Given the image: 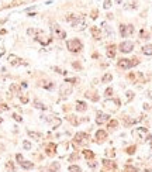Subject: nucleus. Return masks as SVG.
Returning a JSON list of instances; mask_svg holds the SVG:
<instances>
[{
    "instance_id": "obj_32",
    "label": "nucleus",
    "mask_w": 152,
    "mask_h": 172,
    "mask_svg": "<svg viewBox=\"0 0 152 172\" xmlns=\"http://www.w3.org/2000/svg\"><path fill=\"white\" fill-rule=\"evenodd\" d=\"M135 148H137V147H135V145H131V147H128V148H127V154L132 155V154H134V152H135Z\"/></svg>"
},
{
    "instance_id": "obj_47",
    "label": "nucleus",
    "mask_w": 152,
    "mask_h": 172,
    "mask_svg": "<svg viewBox=\"0 0 152 172\" xmlns=\"http://www.w3.org/2000/svg\"><path fill=\"white\" fill-rule=\"evenodd\" d=\"M144 172H151V169H145V171Z\"/></svg>"
},
{
    "instance_id": "obj_34",
    "label": "nucleus",
    "mask_w": 152,
    "mask_h": 172,
    "mask_svg": "<svg viewBox=\"0 0 152 172\" xmlns=\"http://www.w3.org/2000/svg\"><path fill=\"white\" fill-rule=\"evenodd\" d=\"M110 6H111V0H104L103 7H104V9H110Z\"/></svg>"
},
{
    "instance_id": "obj_9",
    "label": "nucleus",
    "mask_w": 152,
    "mask_h": 172,
    "mask_svg": "<svg viewBox=\"0 0 152 172\" xmlns=\"http://www.w3.org/2000/svg\"><path fill=\"white\" fill-rule=\"evenodd\" d=\"M52 31H54V34H55L58 38H61V39H64L65 37H66V32H65L64 30H61V27L58 24H54L52 25Z\"/></svg>"
},
{
    "instance_id": "obj_1",
    "label": "nucleus",
    "mask_w": 152,
    "mask_h": 172,
    "mask_svg": "<svg viewBox=\"0 0 152 172\" xmlns=\"http://www.w3.org/2000/svg\"><path fill=\"white\" fill-rule=\"evenodd\" d=\"M66 48L71 52H79V51L83 50V44H82V41L79 38H73L66 42Z\"/></svg>"
},
{
    "instance_id": "obj_4",
    "label": "nucleus",
    "mask_w": 152,
    "mask_h": 172,
    "mask_svg": "<svg viewBox=\"0 0 152 172\" xmlns=\"http://www.w3.org/2000/svg\"><path fill=\"white\" fill-rule=\"evenodd\" d=\"M118 106H121L120 99H109V100L104 102V107L110 109L111 111H116L118 109Z\"/></svg>"
},
{
    "instance_id": "obj_5",
    "label": "nucleus",
    "mask_w": 152,
    "mask_h": 172,
    "mask_svg": "<svg viewBox=\"0 0 152 172\" xmlns=\"http://www.w3.org/2000/svg\"><path fill=\"white\" fill-rule=\"evenodd\" d=\"M34 37H35V39L38 41V42H41L42 45H48V44L51 42V38H49V37H46L42 31H38V30H37V34H35Z\"/></svg>"
},
{
    "instance_id": "obj_29",
    "label": "nucleus",
    "mask_w": 152,
    "mask_h": 172,
    "mask_svg": "<svg viewBox=\"0 0 152 172\" xmlns=\"http://www.w3.org/2000/svg\"><path fill=\"white\" fill-rule=\"evenodd\" d=\"M117 125H118V121H117V120H111V121H109V128H116Z\"/></svg>"
},
{
    "instance_id": "obj_21",
    "label": "nucleus",
    "mask_w": 152,
    "mask_h": 172,
    "mask_svg": "<svg viewBox=\"0 0 152 172\" xmlns=\"http://www.w3.org/2000/svg\"><path fill=\"white\" fill-rule=\"evenodd\" d=\"M20 165H21V168H24V169H32L34 168V164L30 162V161H23Z\"/></svg>"
},
{
    "instance_id": "obj_27",
    "label": "nucleus",
    "mask_w": 152,
    "mask_h": 172,
    "mask_svg": "<svg viewBox=\"0 0 152 172\" xmlns=\"http://www.w3.org/2000/svg\"><path fill=\"white\" fill-rule=\"evenodd\" d=\"M69 172H82V169L79 168L78 165H71L69 166Z\"/></svg>"
},
{
    "instance_id": "obj_20",
    "label": "nucleus",
    "mask_w": 152,
    "mask_h": 172,
    "mask_svg": "<svg viewBox=\"0 0 152 172\" xmlns=\"http://www.w3.org/2000/svg\"><path fill=\"white\" fill-rule=\"evenodd\" d=\"M142 54L152 55V44H148V45H144V47H142Z\"/></svg>"
},
{
    "instance_id": "obj_31",
    "label": "nucleus",
    "mask_w": 152,
    "mask_h": 172,
    "mask_svg": "<svg viewBox=\"0 0 152 172\" xmlns=\"http://www.w3.org/2000/svg\"><path fill=\"white\" fill-rule=\"evenodd\" d=\"M52 69H54V71H57L58 73H61V75H66V71H64V69L58 68V66H52Z\"/></svg>"
},
{
    "instance_id": "obj_42",
    "label": "nucleus",
    "mask_w": 152,
    "mask_h": 172,
    "mask_svg": "<svg viewBox=\"0 0 152 172\" xmlns=\"http://www.w3.org/2000/svg\"><path fill=\"white\" fill-rule=\"evenodd\" d=\"M127 97H128V100H131V99L134 97V93H132V92H127Z\"/></svg>"
},
{
    "instance_id": "obj_36",
    "label": "nucleus",
    "mask_w": 152,
    "mask_h": 172,
    "mask_svg": "<svg viewBox=\"0 0 152 172\" xmlns=\"http://www.w3.org/2000/svg\"><path fill=\"white\" fill-rule=\"evenodd\" d=\"M16 159H17L18 164H21V162L24 161V158H23V155H21V154H17V155H16Z\"/></svg>"
},
{
    "instance_id": "obj_33",
    "label": "nucleus",
    "mask_w": 152,
    "mask_h": 172,
    "mask_svg": "<svg viewBox=\"0 0 152 172\" xmlns=\"http://www.w3.org/2000/svg\"><path fill=\"white\" fill-rule=\"evenodd\" d=\"M111 95H113V89H111V88H107V89H106V92H104V96L110 97Z\"/></svg>"
},
{
    "instance_id": "obj_28",
    "label": "nucleus",
    "mask_w": 152,
    "mask_h": 172,
    "mask_svg": "<svg viewBox=\"0 0 152 172\" xmlns=\"http://www.w3.org/2000/svg\"><path fill=\"white\" fill-rule=\"evenodd\" d=\"M23 147H24V150L30 151V150H31V143L27 141V140H24V141H23Z\"/></svg>"
},
{
    "instance_id": "obj_7",
    "label": "nucleus",
    "mask_w": 152,
    "mask_h": 172,
    "mask_svg": "<svg viewBox=\"0 0 152 172\" xmlns=\"http://www.w3.org/2000/svg\"><path fill=\"white\" fill-rule=\"evenodd\" d=\"M97 117H96V123L97 124H103V123H109L110 120V116L106 114V113H103V111H97Z\"/></svg>"
},
{
    "instance_id": "obj_35",
    "label": "nucleus",
    "mask_w": 152,
    "mask_h": 172,
    "mask_svg": "<svg viewBox=\"0 0 152 172\" xmlns=\"http://www.w3.org/2000/svg\"><path fill=\"white\" fill-rule=\"evenodd\" d=\"M139 35H141V38L144 37V39H148V38H149V35L144 31V30H141V31H139Z\"/></svg>"
},
{
    "instance_id": "obj_41",
    "label": "nucleus",
    "mask_w": 152,
    "mask_h": 172,
    "mask_svg": "<svg viewBox=\"0 0 152 172\" xmlns=\"http://www.w3.org/2000/svg\"><path fill=\"white\" fill-rule=\"evenodd\" d=\"M13 118H14L16 121H18V123H20V121H23V118L20 117V116H18V114H13Z\"/></svg>"
},
{
    "instance_id": "obj_3",
    "label": "nucleus",
    "mask_w": 152,
    "mask_h": 172,
    "mask_svg": "<svg viewBox=\"0 0 152 172\" xmlns=\"http://www.w3.org/2000/svg\"><path fill=\"white\" fill-rule=\"evenodd\" d=\"M134 32V25H125V24H120V35L123 38H127L128 35H131Z\"/></svg>"
},
{
    "instance_id": "obj_19",
    "label": "nucleus",
    "mask_w": 152,
    "mask_h": 172,
    "mask_svg": "<svg viewBox=\"0 0 152 172\" xmlns=\"http://www.w3.org/2000/svg\"><path fill=\"white\" fill-rule=\"evenodd\" d=\"M104 34H106V37H109V38H114V32H113V30H111L110 25H104Z\"/></svg>"
},
{
    "instance_id": "obj_45",
    "label": "nucleus",
    "mask_w": 152,
    "mask_h": 172,
    "mask_svg": "<svg viewBox=\"0 0 152 172\" xmlns=\"http://www.w3.org/2000/svg\"><path fill=\"white\" fill-rule=\"evenodd\" d=\"M73 66H75V68H79V69H80V65H79L78 62H73Z\"/></svg>"
},
{
    "instance_id": "obj_26",
    "label": "nucleus",
    "mask_w": 152,
    "mask_h": 172,
    "mask_svg": "<svg viewBox=\"0 0 152 172\" xmlns=\"http://www.w3.org/2000/svg\"><path fill=\"white\" fill-rule=\"evenodd\" d=\"M55 144H49V145H48V147H46V152H48V154H54V152H55Z\"/></svg>"
},
{
    "instance_id": "obj_46",
    "label": "nucleus",
    "mask_w": 152,
    "mask_h": 172,
    "mask_svg": "<svg viewBox=\"0 0 152 172\" xmlns=\"http://www.w3.org/2000/svg\"><path fill=\"white\" fill-rule=\"evenodd\" d=\"M117 2V4H121V2H123V0H116Z\"/></svg>"
},
{
    "instance_id": "obj_11",
    "label": "nucleus",
    "mask_w": 152,
    "mask_h": 172,
    "mask_svg": "<svg viewBox=\"0 0 152 172\" xmlns=\"http://www.w3.org/2000/svg\"><path fill=\"white\" fill-rule=\"evenodd\" d=\"M146 133H148V128H145V127H139V128H135L132 131V134L138 138H142L144 136H146Z\"/></svg>"
},
{
    "instance_id": "obj_8",
    "label": "nucleus",
    "mask_w": 152,
    "mask_h": 172,
    "mask_svg": "<svg viewBox=\"0 0 152 172\" xmlns=\"http://www.w3.org/2000/svg\"><path fill=\"white\" fill-rule=\"evenodd\" d=\"M87 140H89V136L86 133H78L76 136H75V141H73V143L85 144V143H87Z\"/></svg>"
},
{
    "instance_id": "obj_44",
    "label": "nucleus",
    "mask_w": 152,
    "mask_h": 172,
    "mask_svg": "<svg viewBox=\"0 0 152 172\" xmlns=\"http://www.w3.org/2000/svg\"><path fill=\"white\" fill-rule=\"evenodd\" d=\"M92 14H93L92 17H93V18H96L97 16H99V11H97V10H93V13H92Z\"/></svg>"
},
{
    "instance_id": "obj_23",
    "label": "nucleus",
    "mask_w": 152,
    "mask_h": 172,
    "mask_svg": "<svg viewBox=\"0 0 152 172\" xmlns=\"http://www.w3.org/2000/svg\"><path fill=\"white\" fill-rule=\"evenodd\" d=\"M83 155H85V158H87V159H92L93 157H94V152L90 150H85L83 151Z\"/></svg>"
},
{
    "instance_id": "obj_22",
    "label": "nucleus",
    "mask_w": 152,
    "mask_h": 172,
    "mask_svg": "<svg viewBox=\"0 0 152 172\" xmlns=\"http://www.w3.org/2000/svg\"><path fill=\"white\" fill-rule=\"evenodd\" d=\"M59 162H52V164L49 165V172H58L59 171Z\"/></svg>"
},
{
    "instance_id": "obj_12",
    "label": "nucleus",
    "mask_w": 152,
    "mask_h": 172,
    "mask_svg": "<svg viewBox=\"0 0 152 172\" xmlns=\"http://www.w3.org/2000/svg\"><path fill=\"white\" fill-rule=\"evenodd\" d=\"M107 138V133L104 131V130H97V133H96V141H99V143H102V141H104Z\"/></svg>"
},
{
    "instance_id": "obj_16",
    "label": "nucleus",
    "mask_w": 152,
    "mask_h": 172,
    "mask_svg": "<svg viewBox=\"0 0 152 172\" xmlns=\"http://www.w3.org/2000/svg\"><path fill=\"white\" fill-rule=\"evenodd\" d=\"M76 110L78 111H86V109H87V104H86V102H82V100H78L76 102Z\"/></svg>"
},
{
    "instance_id": "obj_40",
    "label": "nucleus",
    "mask_w": 152,
    "mask_h": 172,
    "mask_svg": "<svg viewBox=\"0 0 152 172\" xmlns=\"http://www.w3.org/2000/svg\"><path fill=\"white\" fill-rule=\"evenodd\" d=\"M76 82H78V79H76V78H68L66 79V83H76Z\"/></svg>"
},
{
    "instance_id": "obj_18",
    "label": "nucleus",
    "mask_w": 152,
    "mask_h": 172,
    "mask_svg": "<svg viewBox=\"0 0 152 172\" xmlns=\"http://www.w3.org/2000/svg\"><path fill=\"white\" fill-rule=\"evenodd\" d=\"M92 34L94 39H102V32H100V30L97 27H92Z\"/></svg>"
},
{
    "instance_id": "obj_10",
    "label": "nucleus",
    "mask_w": 152,
    "mask_h": 172,
    "mask_svg": "<svg viewBox=\"0 0 152 172\" xmlns=\"http://www.w3.org/2000/svg\"><path fill=\"white\" fill-rule=\"evenodd\" d=\"M9 61H10V65H13V66H18V65H27L25 62H23V59L17 58L16 55H9Z\"/></svg>"
},
{
    "instance_id": "obj_2",
    "label": "nucleus",
    "mask_w": 152,
    "mask_h": 172,
    "mask_svg": "<svg viewBox=\"0 0 152 172\" xmlns=\"http://www.w3.org/2000/svg\"><path fill=\"white\" fill-rule=\"evenodd\" d=\"M139 64V61H138L137 58H134V59H127V58H123V59H120L118 61V68L121 69H130L132 68V66H135V65Z\"/></svg>"
},
{
    "instance_id": "obj_48",
    "label": "nucleus",
    "mask_w": 152,
    "mask_h": 172,
    "mask_svg": "<svg viewBox=\"0 0 152 172\" xmlns=\"http://www.w3.org/2000/svg\"><path fill=\"white\" fill-rule=\"evenodd\" d=\"M2 123H3V118H0V124H2Z\"/></svg>"
},
{
    "instance_id": "obj_37",
    "label": "nucleus",
    "mask_w": 152,
    "mask_h": 172,
    "mask_svg": "<svg viewBox=\"0 0 152 172\" xmlns=\"http://www.w3.org/2000/svg\"><path fill=\"white\" fill-rule=\"evenodd\" d=\"M0 111H9L7 104H0Z\"/></svg>"
},
{
    "instance_id": "obj_14",
    "label": "nucleus",
    "mask_w": 152,
    "mask_h": 172,
    "mask_svg": "<svg viewBox=\"0 0 152 172\" xmlns=\"http://www.w3.org/2000/svg\"><path fill=\"white\" fill-rule=\"evenodd\" d=\"M137 7H138V4H137V2H135V0H130V2H127V3H125V6H124V9H125V10H135Z\"/></svg>"
},
{
    "instance_id": "obj_38",
    "label": "nucleus",
    "mask_w": 152,
    "mask_h": 172,
    "mask_svg": "<svg viewBox=\"0 0 152 172\" xmlns=\"http://www.w3.org/2000/svg\"><path fill=\"white\" fill-rule=\"evenodd\" d=\"M20 100H21V103H28V97L27 96H21V95H20Z\"/></svg>"
},
{
    "instance_id": "obj_15",
    "label": "nucleus",
    "mask_w": 152,
    "mask_h": 172,
    "mask_svg": "<svg viewBox=\"0 0 152 172\" xmlns=\"http://www.w3.org/2000/svg\"><path fill=\"white\" fill-rule=\"evenodd\" d=\"M107 57L109 58H114L116 57V45H113V44H111V45H109V47H107Z\"/></svg>"
},
{
    "instance_id": "obj_17",
    "label": "nucleus",
    "mask_w": 152,
    "mask_h": 172,
    "mask_svg": "<svg viewBox=\"0 0 152 172\" xmlns=\"http://www.w3.org/2000/svg\"><path fill=\"white\" fill-rule=\"evenodd\" d=\"M27 134H28L30 137H31L32 140H37V141H39L41 140V133H37V131H31V130H28V131H27Z\"/></svg>"
},
{
    "instance_id": "obj_39",
    "label": "nucleus",
    "mask_w": 152,
    "mask_h": 172,
    "mask_svg": "<svg viewBox=\"0 0 152 172\" xmlns=\"http://www.w3.org/2000/svg\"><path fill=\"white\" fill-rule=\"evenodd\" d=\"M125 172H137L134 166H125Z\"/></svg>"
},
{
    "instance_id": "obj_6",
    "label": "nucleus",
    "mask_w": 152,
    "mask_h": 172,
    "mask_svg": "<svg viewBox=\"0 0 152 172\" xmlns=\"http://www.w3.org/2000/svg\"><path fill=\"white\" fill-rule=\"evenodd\" d=\"M118 48H120L121 52H124V54H128V52H131V51L134 50V44L131 42V41H123V42L118 45Z\"/></svg>"
},
{
    "instance_id": "obj_30",
    "label": "nucleus",
    "mask_w": 152,
    "mask_h": 172,
    "mask_svg": "<svg viewBox=\"0 0 152 172\" xmlns=\"http://www.w3.org/2000/svg\"><path fill=\"white\" fill-rule=\"evenodd\" d=\"M6 168H7L10 172H14V171H16V168H14V165H13V162H7V164H6Z\"/></svg>"
},
{
    "instance_id": "obj_13",
    "label": "nucleus",
    "mask_w": 152,
    "mask_h": 172,
    "mask_svg": "<svg viewBox=\"0 0 152 172\" xmlns=\"http://www.w3.org/2000/svg\"><path fill=\"white\" fill-rule=\"evenodd\" d=\"M59 92H61V95H65V96H68V95L72 93V88H71V86H68L66 83H64V85L61 86Z\"/></svg>"
},
{
    "instance_id": "obj_25",
    "label": "nucleus",
    "mask_w": 152,
    "mask_h": 172,
    "mask_svg": "<svg viewBox=\"0 0 152 172\" xmlns=\"http://www.w3.org/2000/svg\"><path fill=\"white\" fill-rule=\"evenodd\" d=\"M111 79H113V76H111V73H106V75L103 76V83H109V82H111Z\"/></svg>"
},
{
    "instance_id": "obj_24",
    "label": "nucleus",
    "mask_w": 152,
    "mask_h": 172,
    "mask_svg": "<svg viewBox=\"0 0 152 172\" xmlns=\"http://www.w3.org/2000/svg\"><path fill=\"white\" fill-rule=\"evenodd\" d=\"M34 106H35L37 109H41V110H46V106H44L39 100H34Z\"/></svg>"
},
{
    "instance_id": "obj_43",
    "label": "nucleus",
    "mask_w": 152,
    "mask_h": 172,
    "mask_svg": "<svg viewBox=\"0 0 152 172\" xmlns=\"http://www.w3.org/2000/svg\"><path fill=\"white\" fill-rule=\"evenodd\" d=\"M89 166H90V168H96V166H97V164H96V162H89Z\"/></svg>"
}]
</instances>
